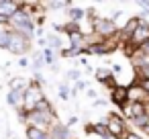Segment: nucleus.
Returning <instances> with one entry per match:
<instances>
[{
	"label": "nucleus",
	"mask_w": 149,
	"mask_h": 139,
	"mask_svg": "<svg viewBox=\"0 0 149 139\" xmlns=\"http://www.w3.org/2000/svg\"><path fill=\"white\" fill-rule=\"evenodd\" d=\"M120 72H123V68H120V66H112V74H114V76H116V74H120Z\"/></svg>",
	"instance_id": "obj_27"
},
{
	"label": "nucleus",
	"mask_w": 149,
	"mask_h": 139,
	"mask_svg": "<svg viewBox=\"0 0 149 139\" xmlns=\"http://www.w3.org/2000/svg\"><path fill=\"white\" fill-rule=\"evenodd\" d=\"M137 4H139V8L143 10V19H147V17H149V0H139Z\"/></svg>",
	"instance_id": "obj_20"
},
{
	"label": "nucleus",
	"mask_w": 149,
	"mask_h": 139,
	"mask_svg": "<svg viewBox=\"0 0 149 139\" xmlns=\"http://www.w3.org/2000/svg\"><path fill=\"white\" fill-rule=\"evenodd\" d=\"M104 123H106V129H108L110 137H114V139H123L125 133L129 131V129H127V121L123 119V115L108 112L106 119H104Z\"/></svg>",
	"instance_id": "obj_4"
},
{
	"label": "nucleus",
	"mask_w": 149,
	"mask_h": 139,
	"mask_svg": "<svg viewBox=\"0 0 149 139\" xmlns=\"http://www.w3.org/2000/svg\"><path fill=\"white\" fill-rule=\"evenodd\" d=\"M49 137H51V139H74L70 127H65V125H61V123H55V125L49 129Z\"/></svg>",
	"instance_id": "obj_11"
},
{
	"label": "nucleus",
	"mask_w": 149,
	"mask_h": 139,
	"mask_svg": "<svg viewBox=\"0 0 149 139\" xmlns=\"http://www.w3.org/2000/svg\"><path fill=\"white\" fill-rule=\"evenodd\" d=\"M123 139H143V135H139V133H135V131H127Z\"/></svg>",
	"instance_id": "obj_21"
},
{
	"label": "nucleus",
	"mask_w": 149,
	"mask_h": 139,
	"mask_svg": "<svg viewBox=\"0 0 149 139\" xmlns=\"http://www.w3.org/2000/svg\"><path fill=\"white\" fill-rule=\"evenodd\" d=\"M8 51L13 55H19V57H25L29 51H31V41L15 31H10V41H8Z\"/></svg>",
	"instance_id": "obj_5"
},
{
	"label": "nucleus",
	"mask_w": 149,
	"mask_h": 139,
	"mask_svg": "<svg viewBox=\"0 0 149 139\" xmlns=\"http://www.w3.org/2000/svg\"><path fill=\"white\" fill-rule=\"evenodd\" d=\"M147 41H149V21L141 17V23H139L137 31L133 33V37L129 39V45L131 47H139V45H143Z\"/></svg>",
	"instance_id": "obj_6"
},
{
	"label": "nucleus",
	"mask_w": 149,
	"mask_h": 139,
	"mask_svg": "<svg viewBox=\"0 0 149 139\" xmlns=\"http://www.w3.org/2000/svg\"><path fill=\"white\" fill-rule=\"evenodd\" d=\"M31 68H33L35 72H39L41 68H45V57H43V51H37V53H35V57H33V64H31Z\"/></svg>",
	"instance_id": "obj_16"
},
{
	"label": "nucleus",
	"mask_w": 149,
	"mask_h": 139,
	"mask_svg": "<svg viewBox=\"0 0 149 139\" xmlns=\"http://www.w3.org/2000/svg\"><path fill=\"white\" fill-rule=\"evenodd\" d=\"M19 66H21V68H29V59H27V57H21V59H19Z\"/></svg>",
	"instance_id": "obj_24"
},
{
	"label": "nucleus",
	"mask_w": 149,
	"mask_h": 139,
	"mask_svg": "<svg viewBox=\"0 0 149 139\" xmlns=\"http://www.w3.org/2000/svg\"><path fill=\"white\" fill-rule=\"evenodd\" d=\"M43 98H45V94H43L41 86H39L35 80H31L29 86H27V90H25V96H23V110H25V112L35 110L37 104H39ZM19 110H21V108H19Z\"/></svg>",
	"instance_id": "obj_2"
},
{
	"label": "nucleus",
	"mask_w": 149,
	"mask_h": 139,
	"mask_svg": "<svg viewBox=\"0 0 149 139\" xmlns=\"http://www.w3.org/2000/svg\"><path fill=\"white\" fill-rule=\"evenodd\" d=\"M65 78L72 80V82H80V80H82V72H80V70H68Z\"/></svg>",
	"instance_id": "obj_19"
},
{
	"label": "nucleus",
	"mask_w": 149,
	"mask_h": 139,
	"mask_svg": "<svg viewBox=\"0 0 149 139\" xmlns=\"http://www.w3.org/2000/svg\"><path fill=\"white\" fill-rule=\"evenodd\" d=\"M21 8V2H13V0H0V17L4 21H10V17Z\"/></svg>",
	"instance_id": "obj_9"
},
{
	"label": "nucleus",
	"mask_w": 149,
	"mask_h": 139,
	"mask_svg": "<svg viewBox=\"0 0 149 139\" xmlns=\"http://www.w3.org/2000/svg\"><path fill=\"white\" fill-rule=\"evenodd\" d=\"M74 88H76V92H78V90H88V82L80 80V82H76V86H74Z\"/></svg>",
	"instance_id": "obj_22"
},
{
	"label": "nucleus",
	"mask_w": 149,
	"mask_h": 139,
	"mask_svg": "<svg viewBox=\"0 0 149 139\" xmlns=\"http://www.w3.org/2000/svg\"><path fill=\"white\" fill-rule=\"evenodd\" d=\"M92 33L98 37V39H112L118 35V29H116V23H112L110 19H104V17H98L94 23H92Z\"/></svg>",
	"instance_id": "obj_3"
},
{
	"label": "nucleus",
	"mask_w": 149,
	"mask_h": 139,
	"mask_svg": "<svg viewBox=\"0 0 149 139\" xmlns=\"http://www.w3.org/2000/svg\"><path fill=\"white\" fill-rule=\"evenodd\" d=\"M68 19H70V23H78V25H80V21L86 19V10L72 6V8H68Z\"/></svg>",
	"instance_id": "obj_13"
},
{
	"label": "nucleus",
	"mask_w": 149,
	"mask_h": 139,
	"mask_svg": "<svg viewBox=\"0 0 149 139\" xmlns=\"http://www.w3.org/2000/svg\"><path fill=\"white\" fill-rule=\"evenodd\" d=\"M25 135H27V139H49L47 131H43L39 127H31V125L25 127Z\"/></svg>",
	"instance_id": "obj_12"
},
{
	"label": "nucleus",
	"mask_w": 149,
	"mask_h": 139,
	"mask_svg": "<svg viewBox=\"0 0 149 139\" xmlns=\"http://www.w3.org/2000/svg\"><path fill=\"white\" fill-rule=\"evenodd\" d=\"M94 133H96L98 137H102V139H110V133H108V129H106V123H104V121L94 123Z\"/></svg>",
	"instance_id": "obj_14"
},
{
	"label": "nucleus",
	"mask_w": 149,
	"mask_h": 139,
	"mask_svg": "<svg viewBox=\"0 0 149 139\" xmlns=\"http://www.w3.org/2000/svg\"><path fill=\"white\" fill-rule=\"evenodd\" d=\"M110 102L114 104V106H118V108H123L127 102H129V94H127V86H116V88H112L110 90Z\"/></svg>",
	"instance_id": "obj_8"
},
{
	"label": "nucleus",
	"mask_w": 149,
	"mask_h": 139,
	"mask_svg": "<svg viewBox=\"0 0 149 139\" xmlns=\"http://www.w3.org/2000/svg\"><path fill=\"white\" fill-rule=\"evenodd\" d=\"M135 80H149V61L135 68Z\"/></svg>",
	"instance_id": "obj_15"
},
{
	"label": "nucleus",
	"mask_w": 149,
	"mask_h": 139,
	"mask_svg": "<svg viewBox=\"0 0 149 139\" xmlns=\"http://www.w3.org/2000/svg\"><path fill=\"white\" fill-rule=\"evenodd\" d=\"M76 123H78V117H70L68 123H65V127H72V125H76Z\"/></svg>",
	"instance_id": "obj_26"
},
{
	"label": "nucleus",
	"mask_w": 149,
	"mask_h": 139,
	"mask_svg": "<svg viewBox=\"0 0 149 139\" xmlns=\"http://www.w3.org/2000/svg\"><path fill=\"white\" fill-rule=\"evenodd\" d=\"M127 94H129V102H149V92L135 80L127 86Z\"/></svg>",
	"instance_id": "obj_7"
},
{
	"label": "nucleus",
	"mask_w": 149,
	"mask_h": 139,
	"mask_svg": "<svg viewBox=\"0 0 149 139\" xmlns=\"http://www.w3.org/2000/svg\"><path fill=\"white\" fill-rule=\"evenodd\" d=\"M25 90L27 88H10L8 90V96H6V102L13 106V108H23V96H25Z\"/></svg>",
	"instance_id": "obj_10"
},
{
	"label": "nucleus",
	"mask_w": 149,
	"mask_h": 139,
	"mask_svg": "<svg viewBox=\"0 0 149 139\" xmlns=\"http://www.w3.org/2000/svg\"><path fill=\"white\" fill-rule=\"evenodd\" d=\"M133 127H137V129H145V125L149 123V117L147 115H143V117H137V119H133V121H129Z\"/></svg>",
	"instance_id": "obj_18"
},
{
	"label": "nucleus",
	"mask_w": 149,
	"mask_h": 139,
	"mask_svg": "<svg viewBox=\"0 0 149 139\" xmlns=\"http://www.w3.org/2000/svg\"><path fill=\"white\" fill-rule=\"evenodd\" d=\"M57 94H59V98H61V100H70V98H72V90L68 88V84H65V82H63V84H59Z\"/></svg>",
	"instance_id": "obj_17"
},
{
	"label": "nucleus",
	"mask_w": 149,
	"mask_h": 139,
	"mask_svg": "<svg viewBox=\"0 0 149 139\" xmlns=\"http://www.w3.org/2000/svg\"><path fill=\"white\" fill-rule=\"evenodd\" d=\"M104 104H106V100H102V98H96V100H94V106H96V108H100V106H104Z\"/></svg>",
	"instance_id": "obj_25"
},
{
	"label": "nucleus",
	"mask_w": 149,
	"mask_h": 139,
	"mask_svg": "<svg viewBox=\"0 0 149 139\" xmlns=\"http://www.w3.org/2000/svg\"><path fill=\"white\" fill-rule=\"evenodd\" d=\"M86 94H88V98H92V100H96V98H98V92H96V90H92V88H88V90H86Z\"/></svg>",
	"instance_id": "obj_23"
},
{
	"label": "nucleus",
	"mask_w": 149,
	"mask_h": 139,
	"mask_svg": "<svg viewBox=\"0 0 149 139\" xmlns=\"http://www.w3.org/2000/svg\"><path fill=\"white\" fill-rule=\"evenodd\" d=\"M8 27L15 31V33H19V35H23V37H27L29 41L35 37V31H37V25H35V19L29 15V13H25V10H17L13 17H10V21H8Z\"/></svg>",
	"instance_id": "obj_1"
},
{
	"label": "nucleus",
	"mask_w": 149,
	"mask_h": 139,
	"mask_svg": "<svg viewBox=\"0 0 149 139\" xmlns=\"http://www.w3.org/2000/svg\"><path fill=\"white\" fill-rule=\"evenodd\" d=\"M0 25H8V21H4L2 17H0Z\"/></svg>",
	"instance_id": "obj_28"
}]
</instances>
